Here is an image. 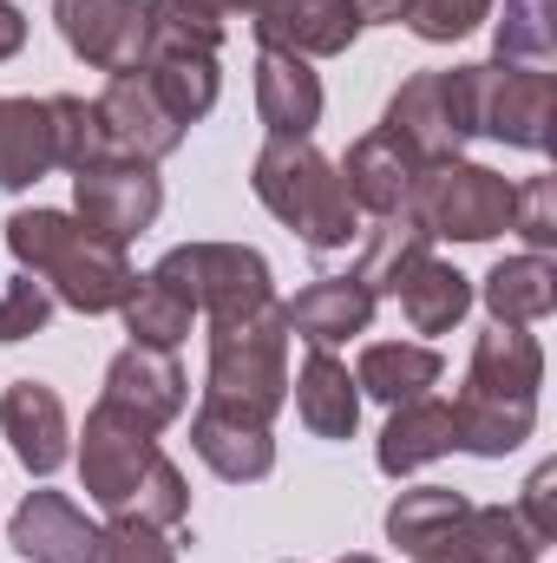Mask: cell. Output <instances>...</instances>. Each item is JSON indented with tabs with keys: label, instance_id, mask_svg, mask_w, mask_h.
Here are the masks:
<instances>
[{
	"label": "cell",
	"instance_id": "obj_6",
	"mask_svg": "<svg viewBox=\"0 0 557 563\" xmlns=\"http://www.w3.org/2000/svg\"><path fill=\"white\" fill-rule=\"evenodd\" d=\"M551 73L545 66H459V106L472 139H499L512 151H545L551 144Z\"/></svg>",
	"mask_w": 557,
	"mask_h": 563
},
{
	"label": "cell",
	"instance_id": "obj_16",
	"mask_svg": "<svg viewBox=\"0 0 557 563\" xmlns=\"http://www.w3.org/2000/svg\"><path fill=\"white\" fill-rule=\"evenodd\" d=\"M0 432H7L13 459H20L33 478L59 472L66 452H73V445H66V439H73L66 407H59V394H53L46 380H13V387L0 394Z\"/></svg>",
	"mask_w": 557,
	"mask_h": 563
},
{
	"label": "cell",
	"instance_id": "obj_5",
	"mask_svg": "<svg viewBox=\"0 0 557 563\" xmlns=\"http://www.w3.org/2000/svg\"><path fill=\"white\" fill-rule=\"evenodd\" d=\"M288 400V328H282V301L263 314H237V321H210V380H204V407L223 420L270 426Z\"/></svg>",
	"mask_w": 557,
	"mask_h": 563
},
{
	"label": "cell",
	"instance_id": "obj_39",
	"mask_svg": "<svg viewBox=\"0 0 557 563\" xmlns=\"http://www.w3.org/2000/svg\"><path fill=\"white\" fill-rule=\"evenodd\" d=\"M184 7H197V13H210V20H237V13H243V20H256L270 0H184Z\"/></svg>",
	"mask_w": 557,
	"mask_h": 563
},
{
	"label": "cell",
	"instance_id": "obj_32",
	"mask_svg": "<svg viewBox=\"0 0 557 563\" xmlns=\"http://www.w3.org/2000/svg\"><path fill=\"white\" fill-rule=\"evenodd\" d=\"M46 112H53V157H59V170H86V164L112 157V151H106V125H99V106H92V99L53 92V99H46Z\"/></svg>",
	"mask_w": 557,
	"mask_h": 563
},
{
	"label": "cell",
	"instance_id": "obj_31",
	"mask_svg": "<svg viewBox=\"0 0 557 563\" xmlns=\"http://www.w3.org/2000/svg\"><path fill=\"white\" fill-rule=\"evenodd\" d=\"M426 250H433V236L419 230L414 217H374V236H368V256H361L354 282H361L374 301H387V295H394V282L407 276Z\"/></svg>",
	"mask_w": 557,
	"mask_h": 563
},
{
	"label": "cell",
	"instance_id": "obj_35",
	"mask_svg": "<svg viewBox=\"0 0 557 563\" xmlns=\"http://www.w3.org/2000/svg\"><path fill=\"white\" fill-rule=\"evenodd\" d=\"M46 321H53V295H46V282H33L26 269H20V276L0 288V347L40 334Z\"/></svg>",
	"mask_w": 557,
	"mask_h": 563
},
{
	"label": "cell",
	"instance_id": "obj_7",
	"mask_svg": "<svg viewBox=\"0 0 557 563\" xmlns=\"http://www.w3.org/2000/svg\"><path fill=\"white\" fill-rule=\"evenodd\" d=\"M151 276L164 288H177L210 321H237V314L276 308V276H270L263 250H250V243H184Z\"/></svg>",
	"mask_w": 557,
	"mask_h": 563
},
{
	"label": "cell",
	"instance_id": "obj_1",
	"mask_svg": "<svg viewBox=\"0 0 557 563\" xmlns=\"http://www.w3.org/2000/svg\"><path fill=\"white\" fill-rule=\"evenodd\" d=\"M538 387H545V347L525 328L492 321L472 341V367H466V394L452 400L459 426V452L472 459H505L532 439L538 426Z\"/></svg>",
	"mask_w": 557,
	"mask_h": 563
},
{
	"label": "cell",
	"instance_id": "obj_22",
	"mask_svg": "<svg viewBox=\"0 0 557 563\" xmlns=\"http://www.w3.org/2000/svg\"><path fill=\"white\" fill-rule=\"evenodd\" d=\"M288 387H295V413H302V426L315 439H354V426H361V387H354V374L328 347H308V361H302V374Z\"/></svg>",
	"mask_w": 557,
	"mask_h": 563
},
{
	"label": "cell",
	"instance_id": "obj_10",
	"mask_svg": "<svg viewBox=\"0 0 557 563\" xmlns=\"http://www.w3.org/2000/svg\"><path fill=\"white\" fill-rule=\"evenodd\" d=\"M381 132L401 144L419 170L459 157V151L472 144V132H466V106H459V66H452V73H414V79L387 99Z\"/></svg>",
	"mask_w": 557,
	"mask_h": 563
},
{
	"label": "cell",
	"instance_id": "obj_12",
	"mask_svg": "<svg viewBox=\"0 0 557 563\" xmlns=\"http://www.w3.org/2000/svg\"><path fill=\"white\" fill-rule=\"evenodd\" d=\"M99 400H106L112 413H125V420L164 432V426L184 413L190 380H184L177 354H164V347H119L112 367H106V394H99Z\"/></svg>",
	"mask_w": 557,
	"mask_h": 563
},
{
	"label": "cell",
	"instance_id": "obj_24",
	"mask_svg": "<svg viewBox=\"0 0 557 563\" xmlns=\"http://www.w3.org/2000/svg\"><path fill=\"white\" fill-rule=\"evenodd\" d=\"M387 301H401V314H407V328H414V334H446V328H459V321H466V308H472V282L459 276L452 263H439V256L426 250L414 269L394 282V295H387Z\"/></svg>",
	"mask_w": 557,
	"mask_h": 563
},
{
	"label": "cell",
	"instance_id": "obj_3",
	"mask_svg": "<svg viewBox=\"0 0 557 563\" xmlns=\"http://www.w3.org/2000/svg\"><path fill=\"white\" fill-rule=\"evenodd\" d=\"M7 250L33 282H46L53 301L79 308V314H112L139 282V269L125 263L119 243L92 236L66 210H13L7 217Z\"/></svg>",
	"mask_w": 557,
	"mask_h": 563
},
{
	"label": "cell",
	"instance_id": "obj_33",
	"mask_svg": "<svg viewBox=\"0 0 557 563\" xmlns=\"http://www.w3.org/2000/svg\"><path fill=\"white\" fill-rule=\"evenodd\" d=\"M492 20V0H414L401 26H414L426 46H452L466 33H479Z\"/></svg>",
	"mask_w": 557,
	"mask_h": 563
},
{
	"label": "cell",
	"instance_id": "obj_11",
	"mask_svg": "<svg viewBox=\"0 0 557 563\" xmlns=\"http://www.w3.org/2000/svg\"><path fill=\"white\" fill-rule=\"evenodd\" d=\"M92 106H99V125H106V151H112V157L157 164V157H171V151L184 144V132H190V125L171 119V106L151 92L144 73H112Z\"/></svg>",
	"mask_w": 557,
	"mask_h": 563
},
{
	"label": "cell",
	"instance_id": "obj_30",
	"mask_svg": "<svg viewBox=\"0 0 557 563\" xmlns=\"http://www.w3.org/2000/svg\"><path fill=\"white\" fill-rule=\"evenodd\" d=\"M472 498H459L452 485H414V492H401L394 505H387V538L407 551V558H419V551H433L446 531H452V518L466 511Z\"/></svg>",
	"mask_w": 557,
	"mask_h": 563
},
{
	"label": "cell",
	"instance_id": "obj_14",
	"mask_svg": "<svg viewBox=\"0 0 557 563\" xmlns=\"http://www.w3.org/2000/svg\"><path fill=\"white\" fill-rule=\"evenodd\" d=\"M250 26L263 53H295V59H335L361 40L354 0H270Z\"/></svg>",
	"mask_w": 557,
	"mask_h": 563
},
{
	"label": "cell",
	"instance_id": "obj_18",
	"mask_svg": "<svg viewBox=\"0 0 557 563\" xmlns=\"http://www.w3.org/2000/svg\"><path fill=\"white\" fill-rule=\"evenodd\" d=\"M374 308H381V301H374L354 276H321V282H308L295 301H282V328L302 334L308 347H328V354H335L341 341L368 334Z\"/></svg>",
	"mask_w": 557,
	"mask_h": 563
},
{
	"label": "cell",
	"instance_id": "obj_34",
	"mask_svg": "<svg viewBox=\"0 0 557 563\" xmlns=\"http://www.w3.org/2000/svg\"><path fill=\"white\" fill-rule=\"evenodd\" d=\"M512 230L532 243V256H551L557 250V177L512 184Z\"/></svg>",
	"mask_w": 557,
	"mask_h": 563
},
{
	"label": "cell",
	"instance_id": "obj_20",
	"mask_svg": "<svg viewBox=\"0 0 557 563\" xmlns=\"http://www.w3.org/2000/svg\"><path fill=\"white\" fill-rule=\"evenodd\" d=\"M256 112L270 139H308L321 125V79L295 53H263L256 59Z\"/></svg>",
	"mask_w": 557,
	"mask_h": 563
},
{
	"label": "cell",
	"instance_id": "obj_25",
	"mask_svg": "<svg viewBox=\"0 0 557 563\" xmlns=\"http://www.w3.org/2000/svg\"><path fill=\"white\" fill-rule=\"evenodd\" d=\"M46 170H59L46 99H0V190H26Z\"/></svg>",
	"mask_w": 557,
	"mask_h": 563
},
{
	"label": "cell",
	"instance_id": "obj_27",
	"mask_svg": "<svg viewBox=\"0 0 557 563\" xmlns=\"http://www.w3.org/2000/svg\"><path fill=\"white\" fill-rule=\"evenodd\" d=\"M485 308H492V321H505V328L545 321L557 308L551 256H505V263H492V276H485Z\"/></svg>",
	"mask_w": 557,
	"mask_h": 563
},
{
	"label": "cell",
	"instance_id": "obj_23",
	"mask_svg": "<svg viewBox=\"0 0 557 563\" xmlns=\"http://www.w3.org/2000/svg\"><path fill=\"white\" fill-rule=\"evenodd\" d=\"M190 452H197L217 478H230V485H256V478L276 472V439H270V426L223 420V413H210V407H197V420H190Z\"/></svg>",
	"mask_w": 557,
	"mask_h": 563
},
{
	"label": "cell",
	"instance_id": "obj_8",
	"mask_svg": "<svg viewBox=\"0 0 557 563\" xmlns=\"http://www.w3.org/2000/svg\"><path fill=\"white\" fill-rule=\"evenodd\" d=\"M419 230L439 243H492L499 230H512V184L485 164H466V157H446V164H426L414 184V203H407Z\"/></svg>",
	"mask_w": 557,
	"mask_h": 563
},
{
	"label": "cell",
	"instance_id": "obj_15",
	"mask_svg": "<svg viewBox=\"0 0 557 563\" xmlns=\"http://www.w3.org/2000/svg\"><path fill=\"white\" fill-rule=\"evenodd\" d=\"M7 544L26 563H99V525L59 492H26L7 525Z\"/></svg>",
	"mask_w": 557,
	"mask_h": 563
},
{
	"label": "cell",
	"instance_id": "obj_26",
	"mask_svg": "<svg viewBox=\"0 0 557 563\" xmlns=\"http://www.w3.org/2000/svg\"><path fill=\"white\" fill-rule=\"evenodd\" d=\"M439 354L426 347V341H374V347H361V361H354V387L368 394V400H387V407H401V400H419L426 387H439Z\"/></svg>",
	"mask_w": 557,
	"mask_h": 563
},
{
	"label": "cell",
	"instance_id": "obj_2",
	"mask_svg": "<svg viewBox=\"0 0 557 563\" xmlns=\"http://www.w3.org/2000/svg\"><path fill=\"white\" fill-rule=\"evenodd\" d=\"M79 478H86V498L112 518H144V525H164V531H177L190 518V485L157 452V432L112 413L106 400L86 413Z\"/></svg>",
	"mask_w": 557,
	"mask_h": 563
},
{
	"label": "cell",
	"instance_id": "obj_13",
	"mask_svg": "<svg viewBox=\"0 0 557 563\" xmlns=\"http://www.w3.org/2000/svg\"><path fill=\"white\" fill-rule=\"evenodd\" d=\"M53 20L92 73H132L144 59V0H53Z\"/></svg>",
	"mask_w": 557,
	"mask_h": 563
},
{
	"label": "cell",
	"instance_id": "obj_9",
	"mask_svg": "<svg viewBox=\"0 0 557 563\" xmlns=\"http://www.w3.org/2000/svg\"><path fill=\"white\" fill-rule=\"evenodd\" d=\"M73 203H79V223L106 243H132L157 223L164 210V177L157 164H139V157H99L86 170H73Z\"/></svg>",
	"mask_w": 557,
	"mask_h": 563
},
{
	"label": "cell",
	"instance_id": "obj_19",
	"mask_svg": "<svg viewBox=\"0 0 557 563\" xmlns=\"http://www.w3.org/2000/svg\"><path fill=\"white\" fill-rule=\"evenodd\" d=\"M538 551L545 544L525 531L518 511H505V505H466L452 518V531L433 551H419L414 563H538Z\"/></svg>",
	"mask_w": 557,
	"mask_h": 563
},
{
	"label": "cell",
	"instance_id": "obj_28",
	"mask_svg": "<svg viewBox=\"0 0 557 563\" xmlns=\"http://www.w3.org/2000/svg\"><path fill=\"white\" fill-rule=\"evenodd\" d=\"M119 314H125L132 347H164V354H177V347L190 341V321H197V308H190L177 288H164L157 276L132 282V295L119 301Z\"/></svg>",
	"mask_w": 557,
	"mask_h": 563
},
{
	"label": "cell",
	"instance_id": "obj_40",
	"mask_svg": "<svg viewBox=\"0 0 557 563\" xmlns=\"http://www.w3.org/2000/svg\"><path fill=\"white\" fill-rule=\"evenodd\" d=\"M407 7H414V0H354V13H361V26H374V20H387V26H401V20H407Z\"/></svg>",
	"mask_w": 557,
	"mask_h": 563
},
{
	"label": "cell",
	"instance_id": "obj_29",
	"mask_svg": "<svg viewBox=\"0 0 557 563\" xmlns=\"http://www.w3.org/2000/svg\"><path fill=\"white\" fill-rule=\"evenodd\" d=\"M492 53L499 66H551L557 53V0H492Z\"/></svg>",
	"mask_w": 557,
	"mask_h": 563
},
{
	"label": "cell",
	"instance_id": "obj_37",
	"mask_svg": "<svg viewBox=\"0 0 557 563\" xmlns=\"http://www.w3.org/2000/svg\"><path fill=\"white\" fill-rule=\"evenodd\" d=\"M518 518H525V531H532L538 544H551L557 538V465H538V472H532Z\"/></svg>",
	"mask_w": 557,
	"mask_h": 563
},
{
	"label": "cell",
	"instance_id": "obj_17",
	"mask_svg": "<svg viewBox=\"0 0 557 563\" xmlns=\"http://www.w3.org/2000/svg\"><path fill=\"white\" fill-rule=\"evenodd\" d=\"M335 170H341V184H348V197H354V210H361V217H407L414 184H419V164L387 139V132L354 139V144H348V157H341Z\"/></svg>",
	"mask_w": 557,
	"mask_h": 563
},
{
	"label": "cell",
	"instance_id": "obj_4",
	"mask_svg": "<svg viewBox=\"0 0 557 563\" xmlns=\"http://www.w3.org/2000/svg\"><path fill=\"white\" fill-rule=\"evenodd\" d=\"M263 210L282 217L315 256H335L361 236V210L341 184V170L315 151L308 139H270L256 151V170H250Z\"/></svg>",
	"mask_w": 557,
	"mask_h": 563
},
{
	"label": "cell",
	"instance_id": "obj_36",
	"mask_svg": "<svg viewBox=\"0 0 557 563\" xmlns=\"http://www.w3.org/2000/svg\"><path fill=\"white\" fill-rule=\"evenodd\" d=\"M99 563H177L164 525H144V518H112L99 531Z\"/></svg>",
	"mask_w": 557,
	"mask_h": 563
},
{
	"label": "cell",
	"instance_id": "obj_21",
	"mask_svg": "<svg viewBox=\"0 0 557 563\" xmlns=\"http://www.w3.org/2000/svg\"><path fill=\"white\" fill-rule=\"evenodd\" d=\"M446 452H459V426H452V400H433V394H419V400H401L394 407V420L381 432V472L387 478H407L419 465H433V459H446Z\"/></svg>",
	"mask_w": 557,
	"mask_h": 563
},
{
	"label": "cell",
	"instance_id": "obj_38",
	"mask_svg": "<svg viewBox=\"0 0 557 563\" xmlns=\"http://www.w3.org/2000/svg\"><path fill=\"white\" fill-rule=\"evenodd\" d=\"M20 46H26V13L13 0H0V59H13Z\"/></svg>",
	"mask_w": 557,
	"mask_h": 563
}]
</instances>
